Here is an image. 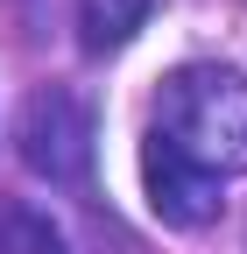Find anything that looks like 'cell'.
<instances>
[{
    "instance_id": "cell-1",
    "label": "cell",
    "mask_w": 247,
    "mask_h": 254,
    "mask_svg": "<svg viewBox=\"0 0 247 254\" xmlns=\"http://www.w3.org/2000/svg\"><path fill=\"white\" fill-rule=\"evenodd\" d=\"M148 134L177 141L198 170L240 177L247 170V78L233 64H184L156 85V127Z\"/></svg>"
},
{
    "instance_id": "cell-2",
    "label": "cell",
    "mask_w": 247,
    "mask_h": 254,
    "mask_svg": "<svg viewBox=\"0 0 247 254\" xmlns=\"http://www.w3.org/2000/svg\"><path fill=\"white\" fill-rule=\"evenodd\" d=\"M21 163L50 184H85L92 177V106L71 85H36L14 113Z\"/></svg>"
},
{
    "instance_id": "cell-4",
    "label": "cell",
    "mask_w": 247,
    "mask_h": 254,
    "mask_svg": "<svg viewBox=\"0 0 247 254\" xmlns=\"http://www.w3.org/2000/svg\"><path fill=\"white\" fill-rule=\"evenodd\" d=\"M148 14H156V0H78V28H85V50L92 57H113V50H127Z\"/></svg>"
},
{
    "instance_id": "cell-5",
    "label": "cell",
    "mask_w": 247,
    "mask_h": 254,
    "mask_svg": "<svg viewBox=\"0 0 247 254\" xmlns=\"http://www.w3.org/2000/svg\"><path fill=\"white\" fill-rule=\"evenodd\" d=\"M0 254H71V247L50 212H36L28 198H0Z\"/></svg>"
},
{
    "instance_id": "cell-3",
    "label": "cell",
    "mask_w": 247,
    "mask_h": 254,
    "mask_svg": "<svg viewBox=\"0 0 247 254\" xmlns=\"http://www.w3.org/2000/svg\"><path fill=\"white\" fill-rule=\"evenodd\" d=\"M141 198H148V212H156L163 226H177V233H198V226H212V219L226 212L219 177L198 170L191 155H184L177 141H163V134L141 141Z\"/></svg>"
}]
</instances>
